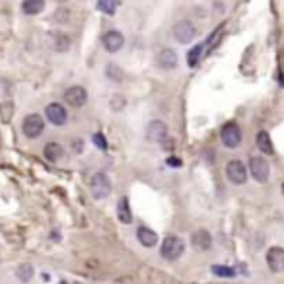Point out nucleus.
I'll use <instances>...</instances> for the list:
<instances>
[{
    "label": "nucleus",
    "instance_id": "obj_27",
    "mask_svg": "<svg viewBox=\"0 0 284 284\" xmlns=\"http://www.w3.org/2000/svg\"><path fill=\"white\" fill-rule=\"evenodd\" d=\"M125 98L123 96H113V100H111V107H113L115 111H119V109H123L125 107Z\"/></svg>",
    "mask_w": 284,
    "mask_h": 284
},
{
    "label": "nucleus",
    "instance_id": "obj_7",
    "mask_svg": "<svg viewBox=\"0 0 284 284\" xmlns=\"http://www.w3.org/2000/svg\"><path fill=\"white\" fill-rule=\"evenodd\" d=\"M226 175L228 179L235 185H243L247 181V168L239 162V160H232L226 166Z\"/></svg>",
    "mask_w": 284,
    "mask_h": 284
},
{
    "label": "nucleus",
    "instance_id": "obj_23",
    "mask_svg": "<svg viewBox=\"0 0 284 284\" xmlns=\"http://www.w3.org/2000/svg\"><path fill=\"white\" fill-rule=\"evenodd\" d=\"M68 47H70V39L66 37V35H55V49H57L58 53H64V51H68Z\"/></svg>",
    "mask_w": 284,
    "mask_h": 284
},
{
    "label": "nucleus",
    "instance_id": "obj_14",
    "mask_svg": "<svg viewBox=\"0 0 284 284\" xmlns=\"http://www.w3.org/2000/svg\"><path fill=\"white\" fill-rule=\"evenodd\" d=\"M156 62H158L160 68L171 70V68L177 66V53H175L173 49H162V51L158 53V57H156Z\"/></svg>",
    "mask_w": 284,
    "mask_h": 284
},
{
    "label": "nucleus",
    "instance_id": "obj_17",
    "mask_svg": "<svg viewBox=\"0 0 284 284\" xmlns=\"http://www.w3.org/2000/svg\"><path fill=\"white\" fill-rule=\"evenodd\" d=\"M117 216L123 224H130L132 222V212H130V207H129V199L123 197L117 205Z\"/></svg>",
    "mask_w": 284,
    "mask_h": 284
},
{
    "label": "nucleus",
    "instance_id": "obj_6",
    "mask_svg": "<svg viewBox=\"0 0 284 284\" xmlns=\"http://www.w3.org/2000/svg\"><path fill=\"white\" fill-rule=\"evenodd\" d=\"M22 129H24V134H26L27 138H37V136L43 132V129H45V123H43L41 115L31 113V115H27V117L24 119V125H22Z\"/></svg>",
    "mask_w": 284,
    "mask_h": 284
},
{
    "label": "nucleus",
    "instance_id": "obj_20",
    "mask_svg": "<svg viewBox=\"0 0 284 284\" xmlns=\"http://www.w3.org/2000/svg\"><path fill=\"white\" fill-rule=\"evenodd\" d=\"M33 275H35V271H33V267L27 265V263H24V265H20V267L16 269V277H18L20 283H29V281L33 279Z\"/></svg>",
    "mask_w": 284,
    "mask_h": 284
},
{
    "label": "nucleus",
    "instance_id": "obj_15",
    "mask_svg": "<svg viewBox=\"0 0 284 284\" xmlns=\"http://www.w3.org/2000/svg\"><path fill=\"white\" fill-rule=\"evenodd\" d=\"M136 237H138V241H140L144 247H154V245L158 243V233L146 226H140L136 230Z\"/></svg>",
    "mask_w": 284,
    "mask_h": 284
},
{
    "label": "nucleus",
    "instance_id": "obj_12",
    "mask_svg": "<svg viewBox=\"0 0 284 284\" xmlns=\"http://www.w3.org/2000/svg\"><path fill=\"white\" fill-rule=\"evenodd\" d=\"M103 47H105V51L107 53H117L121 47H123V43H125V37H123V33L121 31H117V29H111V31H107L105 35H103Z\"/></svg>",
    "mask_w": 284,
    "mask_h": 284
},
{
    "label": "nucleus",
    "instance_id": "obj_10",
    "mask_svg": "<svg viewBox=\"0 0 284 284\" xmlns=\"http://www.w3.org/2000/svg\"><path fill=\"white\" fill-rule=\"evenodd\" d=\"M45 117L53 123V125H57V127H62L66 121H68V113H66V109H64V105H60V103H49L47 107H45Z\"/></svg>",
    "mask_w": 284,
    "mask_h": 284
},
{
    "label": "nucleus",
    "instance_id": "obj_28",
    "mask_svg": "<svg viewBox=\"0 0 284 284\" xmlns=\"http://www.w3.org/2000/svg\"><path fill=\"white\" fill-rule=\"evenodd\" d=\"M72 148L80 152V150H82V140H74V142H72Z\"/></svg>",
    "mask_w": 284,
    "mask_h": 284
},
{
    "label": "nucleus",
    "instance_id": "obj_24",
    "mask_svg": "<svg viewBox=\"0 0 284 284\" xmlns=\"http://www.w3.org/2000/svg\"><path fill=\"white\" fill-rule=\"evenodd\" d=\"M203 45H197V47H193L191 49V53H189V57H187V60H189V66H195L197 62H199V57L203 55Z\"/></svg>",
    "mask_w": 284,
    "mask_h": 284
},
{
    "label": "nucleus",
    "instance_id": "obj_31",
    "mask_svg": "<svg viewBox=\"0 0 284 284\" xmlns=\"http://www.w3.org/2000/svg\"><path fill=\"white\" fill-rule=\"evenodd\" d=\"M283 195H284V183H283Z\"/></svg>",
    "mask_w": 284,
    "mask_h": 284
},
{
    "label": "nucleus",
    "instance_id": "obj_9",
    "mask_svg": "<svg viewBox=\"0 0 284 284\" xmlns=\"http://www.w3.org/2000/svg\"><path fill=\"white\" fill-rule=\"evenodd\" d=\"M146 138L152 142H164L168 138V125L164 121H152L146 129Z\"/></svg>",
    "mask_w": 284,
    "mask_h": 284
},
{
    "label": "nucleus",
    "instance_id": "obj_16",
    "mask_svg": "<svg viewBox=\"0 0 284 284\" xmlns=\"http://www.w3.org/2000/svg\"><path fill=\"white\" fill-rule=\"evenodd\" d=\"M43 154H45V158L49 162H60L62 156H64V150H62V146L58 142H49V144H45Z\"/></svg>",
    "mask_w": 284,
    "mask_h": 284
},
{
    "label": "nucleus",
    "instance_id": "obj_19",
    "mask_svg": "<svg viewBox=\"0 0 284 284\" xmlns=\"http://www.w3.org/2000/svg\"><path fill=\"white\" fill-rule=\"evenodd\" d=\"M257 146H259V150H261L263 154H273V152H275L273 140H271L269 132H265V130H261V132L257 134Z\"/></svg>",
    "mask_w": 284,
    "mask_h": 284
},
{
    "label": "nucleus",
    "instance_id": "obj_13",
    "mask_svg": "<svg viewBox=\"0 0 284 284\" xmlns=\"http://www.w3.org/2000/svg\"><path fill=\"white\" fill-rule=\"evenodd\" d=\"M191 243H193V247L197 251H208L212 247V235L207 230H197L191 235Z\"/></svg>",
    "mask_w": 284,
    "mask_h": 284
},
{
    "label": "nucleus",
    "instance_id": "obj_29",
    "mask_svg": "<svg viewBox=\"0 0 284 284\" xmlns=\"http://www.w3.org/2000/svg\"><path fill=\"white\" fill-rule=\"evenodd\" d=\"M168 164H171V166H181V162H179L177 158H170V160H168Z\"/></svg>",
    "mask_w": 284,
    "mask_h": 284
},
{
    "label": "nucleus",
    "instance_id": "obj_2",
    "mask_svg": "<svg viewBox=\"0 0 284 284\" xmlns=\"http://www.w3.org/2000/svg\"><path fill=\"white\" fill-rule=\"evenodd\" d=\"M160 251H162V257L166 261H177L183 255V251H185V241L181 237H177V235H168L162 241V249Z\"/></svg>",
    "mask_w": 284,
    "mask_h": 284
},
{
    "label": "nucleus",
    "instance_id": "obj_3",
    "mask_svg": "<svg viewBox=\"0 0 284 284\" xmlns=\"http://www.w3.org/2000/svg\"><path fill=\"white\" fill-rule=\"evenodd\" d=\"M197 27H195V24L193 22H189V20H181V22H177L175 26H173V29H171V35H173V39L177 41V43H189V41H193L195 37H197Z\"/></svg>",
    "mask_w": 284,
    "mask_h": 284
},
{
    "label": "nucleus",
    "instance_id": "obj_32",
    "mask_svg": "<svg viewBox=\"0 0 284 284\" xmlns=\"http://www.w3.org/2000/svg\"><path fill=\"white\" fill-rule=\"evenodd\" d=\"M283 84H284V80H283Z\"/></svg>",
    "mask_w": 284,
    "mask_h": 284
},
{
    "label": "nucleus",
    "instance_id": "obj_25",
    "mask_svg": "<svg viewBox=\"0 0 284 284\" xmlns=\"http://www.w3.org/2000/svg\"><path fill=\"white\" fill-rule=\"evenodd\" d=\"M212 273L218 275V277H228V279H232V277L235 275L233 269H230V267H222V265H214V267H212Z\"/></svg>",
    "mask_w": 284,
    "mask_h": 284
},
{
    "label": "nucleus",
    "instance_id": "obj_33",
    "mask_svg": "<svg viewBox=\"0 0 284 284\" xmlns=\"http://www.w3.org/2000/svg\"><path fill=\"white\" fill-rule=\"evenodd\" d=\"M76 284H78V283H76Z\"/></svg>",
    "mask_w": 284,
    "mask_h": 284
},
{
    "label": "nucleus",
    "instance_id": "obj_22",
    "mask_svg": "<svg viewBox=\"0 0 284 284\" xmlns=\"http://www.w3.org/2000/svg\"><path fill=\"white\" fill-rule=\"evenodd\" d=\"M117 4H119V0H98V10L107 14V16H113Z\"/></svg>",
    "mask_w": 284,
    "mask_h": 284
},
{
    "label": "nucleus",
    "instance_id": "obj_21",
    "mask_svg": "<svg viewBox=\"0 0 284 284\" xmlns=\"http://www.w3.org/2000/svg\"><path fill=\"white\" fill-rule=\"evenodd\" d=\"M105 76H107L111 82H115V84H121L123 78H125L123 70H121L117 64H107V68H105Z\"/></svg>",
    "mask_w": 284,
    "mask_h": 284
},
{
    "label": "nucleus",
    "instance_id": "obj_30",
    "mask_svg": "<svg viewBox=\"0 0 284 284\" xmlns=\"http://www.w3.org/2000/svg\"><path fill=\"white\" fill-rule=\"evenodd\" d=\"M60 284H68V283H66V281H60Z\"/></svg>",
    "mask_w": 284,
    "mask_h": 284
},
{
    "label": "nucleus",
    "instance_id": "obj_11",
    "mask_svg": "<svg viewBox=\"0 0 284 284\" xmlns=\"http://www.w3.org/2000/svg\"><path fill=\"white\" fill-rule=\"evenodd\" d=\"M267 265L273 273L284 271V249L283 247H271L267 251Z\"/></svg>",
    "mask_w": 284,
    "mask_h": 284
},
{
    "label": "nucleus",
    "instance_id": "obj_18",
    "mask_svg": "<svg viewBox=\"0 0 284 284\" xmlns=\"http://www.w3.org/2000/svg\"><path fill=\"white\" fill-rule=\"evenodd\" d=\"M22 10L27 16H37L45 10V0H24L22 2Z\"/></svg>",
    "mask_w": 284,
    "mask_h": 284
},
{
    "label": "nucleus",
    "instance_id": "obj_8",
    "mask_svg": "<svg viewBox=\"0 0 284 284\" xmlns=\"http://www.w3.org/2000/svg\"><path fill=\"white\" fill-rule=\"evenodd\" d=\"M64 102H66L70 107H82V105L88 102V92H86V88H82V86H70V88L64 92Z\"/></svg>",
    "mask_w": 284,
    "mask_h": 284
},
{
    "label": "nucleus",
    "instance_id": "obj_1",
    "mask_svg": "<svg viewBox=\"0 0 284 284\" xmlns=\"http://www.w3.org/2000/svg\"><path fill=\"white\" fill-rule=\"evenodd\" d=\"M90 191H92V197L98 201L107 199L111 195V179L103 171H98L90 181Z\"/></svg>",
    "mask_w": 284,
    "mask_h": 284
},
{
    "label": "nucleus",
    "instance_id": "obj_26",
    "mask_svg": "<svg viewBox=\"0 0 284 284\" xmlns=\"http://www.w3.org/2000/svg\"><path fill=\"white\" fill-rule=\"evenodd\" d=\"M92 140H94V144H96L100 150H107V142H105V138H103L102 132H96V134L92 136Z\"/></svg>",
    "mask_w": 284,
    "mask_h": 284
},
{
    "label": "nucleus",
    "instance_id": "obj_4",
    "mask_svg": "<svg viewBox=\"0 0 284 284\" xmlns=\"http://www.w3.org/2000/svg\"><path fill=\"white\" fill-rule=\"evenodd\" d=\"M220 138H222V144L226 148H237L241 144V129L235 125V123H226L220 130Z\"/></svg>",
    "mask_w": 284,
    "mask_h": 284
},
{
    "label": "nucleus",
    "instance_id": "obj_5",
    "mask_svg": "<svg viewBox=\"0 0 284 284\" xmlns=\"http://www.w3.org/2000/svg\"><path fill=\"white\" fill-rule=\"evenodd\" d=\"M249 171L253 175L255 181L259 183H267L269 181V173H271V168H269V162L261 156H253L249 160Z\"/></svg>",
    "mask_w": 284,
    "mask_h": 284
}]
</instances>
